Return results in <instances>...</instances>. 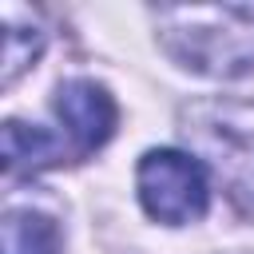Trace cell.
I'll return each instance as SVG.
<instances>
[{
	"mask_svg": "<svg viewBox=\"0 0 254 254\" xmlns=\"http://www.w3.org/2000/svg\"><path fill=\"white\" fill-rule=\"evenodd\" d=\"M135 183H139L143 210L167 226H183V222H194L206 214V202H210L206 171L198 159H190L183 151H171V147L147 151L139 159Z\"/></svg>",
	"mask_w": 254,
	"mask_h": 254,
	"instance_id": "cell-1",
	"label": "cell"
},
{
	"mask_svg": "<svg viewBox=\"0 0 254 254\" xmlns=\"http://www.w3.org/2000/svg\"><path fill=\"white\" fill-rule=\"evenodd\" d=\"M56 115L67 127V135L75 143V155H91V151H99L111 139L119 111H115V99L107 95L103 83H95V79H67L56 91Z\"/></svg>",
	"mask_w": 254,
	"mask_h": 254,
	"instance_id": "cell-2",
	"label": "cell"
},
{
	"mask_svg": "<svg viewBox=\"0 0 254 254\" xmlns=\"http://www.w3.org/2000/svg\"><path fill=\"white\" fill-rule=\"evenodd\" d=\"M0 254H60V230L40 210H8L0 222Z\"/></svg>",
	"mask_w": 254,
	"mask_h": 254,
	"instance_id": "cell-3",
	"label": "cell"
},
{
	"mask_svg": "<svg viewBox=\"0 0 254 254\" xmlns=\"http://www.w3.org/2000/svg\"><path fill=\"white\" fill-rule=\"evenodd\" d=\"M60 159H64V143L52 131L24 127L16 119L4 123V167L8 171H36V167H52Z\"/></svg>",
	"mask_w": 254,
	"mask_h": 254,
	"instance_id": "cell-4",
	"label": "cell"
},
{
	"mask_svg": "<svg viewBox=\"0 0 254 254\" xmlns=\"http://www.w3.org/2000/svg\"><path fill=\"white\" fill-rule=\"evenodd\" d=\"M40 48H44V32H36V28H16L12 20L4 24V75H0V83L8 87L36 56H40Z\"/></svg>",
	"mask_w": 254,
	"mask_h": 254,
	"instance_id": "cell-5",
	"label": "cell"
}]
</instances>
